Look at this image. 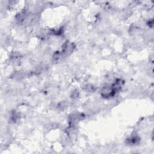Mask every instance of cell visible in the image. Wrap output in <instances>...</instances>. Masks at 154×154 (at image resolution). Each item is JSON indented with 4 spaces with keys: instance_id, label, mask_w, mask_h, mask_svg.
I'll return each instance as SVG.
<instances>
[{
    "instance_id": "1",
    "label": "cell",
    "mask_w": 154,
    "mask_h": 154,
    "mask_svg": "<svg viewBox=\"0 0 154 154\" xmlns=\"http://www.w3.org/2000/svg\"><path fill=\"white\" fill-rule=\"evenodd\" d=\"M122 83L121 80L118 79L112 85L104 87L101 90V95L106 98L113 96L120 89Z\"/></svg>"
},
{
    "instance_id": "2",
    "label": "cell",
    "mask_w": 154,
    "mask_h": 154,
    "mask_svg": "<svg viewBox=\"0 0 154 154\" xmlns=\"http://www.w3.org/2000/svg\"><path fill=\"white\" fill-rule=\"evenodd\" d=\"M139 138L137 137H132L129 139L127 140V143L130 144H135L138 143Z\"/></svg>"
}]
</instances>
